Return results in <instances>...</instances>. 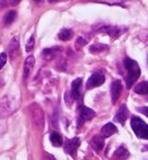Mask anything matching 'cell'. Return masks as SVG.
<instances>
[{
	"instance_id": "obj_28",
	"label": "cell",
	"mask_w": 148,
	"mask_h": 160,
	"mask_svg": "<svg viewBox=\"0 0 148 160\" xmlns=\"http://www.w3.org/2000/svg\"><path fill=\"white\" fill-rule=\"evenodd\" d=\"M8 0H0V10H2V9H4L7 7V4H8Z\"/></svg>"
},
{
	"instance_id": "obj_2",
	"label": "cell",
	"mask_w": 148,
	"mask_h": 160,
	"mask_svg": "<svg viewBox=\"0 0 148 160\" xmlns=\"http://www.w3.org/2000/svg\"><path fill=\"white\" fill-rule=\"evenodd\" d=\"M17 105L10 96H3L0 99V119H4L17 111Z\"/></svg>"
},
{
	"instance_id": "obj_19",
	"label": "cell",
	"mask_w": 148,
	"mask_h": 160,
	"mask_svg": "<svg viewBox=\"0 0 148 160\" xmlns=\"http://www.w3.org/2000/svg\"><path fill=\"white\" fill-rule=\"evenodd\" d=\"M134 92L138 95H148V82L144 81L141 82L140 84H137L134 87Z\"/></svg>"
},
{
	"instance_id": "obj_15",
	"label": "cell",
	"mask_w": 148,
	"mask_h": 160,
	"mask_svg": "<svg viewBox=\"0 0 148 160\" xmlns=\"http://www.w3.org/2000/svg\"><path fill=\"white\" fill-rule=\"evenodd\" d=\"M118 132V128H116V125L113 124V123H107V124H105L104 127L101 128V135L104 137H110L112 136L113 134H116V133Z\"/></svg>"
},
{
	"instance_id": "obj_26",
	"label": "cell",
	"mask_w": 148,
	"mask_h": 160,
	"mask_svg": "<svg viewBox=\"0 0 148 160\" xmlns=\"http://www.w3.org/2000/svg\"><path fill=\"white\" fill-rule=\"evenodd\" d=\"M137 110L141 112V113H143L146 117H148V107H140V108H137Z\"/></svg>"
},
{
	"instance_id": "obj_11",
	"label": "cell",
	"mask_w": 148,
	"mask_h": 160,
	"mask_svg": "<svg viewBox=\"0 0 148 160\" xmlns=\"http://www.w3.org/2000/svg\"><path fill=\"white\" fill-rule=\"evenodd\" d=\"M20 50V42H19V38L17 37H13L11 39L10 44H9V55H10L11 59H14L17 56Z\"/></svg>"
},
{
	"instance_id": "obj_4",
	"label": "cell",
	"mask_w": 148,
	"mask_h": 160,
	"mask_svg": "<svg viewBox=\"0 0 148 160\" xmlns=\"http://www.w3.org/2000/svg\"><path fill=\"white\" fill-rule=\"evenodd\" d=\"M30 111L32 114V122L35 128L42 130L44 128V111L37 105V103H32L30 106Z\"/></svg>"
},
{
	"instance_id": "obj_17",
	"label": "cell",
	"mask_w": 148,
	"mask_h": 160,
	"mask_svg": "<svg viewBox=\"0 0 148 160\" xmlns=\"http://www.w3.org/2000/svg\"><path fill=\"white\" fill-rule=\"evenodd\" d=\"M60 50L59 47H53V48H46L42 50V58H44L45 60H51L55 58V56L58 53V51Z\"/></svg>"
},
{
	"instance_id": "obj_8",
	"label": "cell",
	"mask_w": 148,
	"mask_h": 160,
	"mask_svg": "<svg viewBox=\"0 0 148 160\" xmlns=\"http://www.w3.org/2000/svg\"><path fill=\"white\" fill-rule=\"evenodd\" d=\"M98 31H100V32L102 33H106L108 34V35L112 36V37H118V36H120L121 34L125 31V28H118V26H110V25H104L101 26L100 28H98Z\"/></svg>"
},
{
	"instance_id": "obj_25",
	"label": "cell",
	"mask_w": 148,
	"mask_h": 160,
	"mask_svg": "<svg viewBox=\"0 0 148 160\" xmlns=\"http://www.w3.org/2000/svg\"><path fill=\"white\" fill-rule=\"evenodd\" d=\"M86 44H87V40L83 37H78L77 39H76V42H75V45H77V47H83Z\"/></svg>"
},
{
	"instance_id": "obj_21",
	"label": "cell",
	"mask_w": 148,
	"mask_h": 160,
	"mask_svg": "<svg viewBox=\"0 0 148 160\" xmlns=\"http://www.w3.org/2000/svg\"><path fill=\"white\" fill-rule=\"evenodd\" d=\"M107 49H108V47L104 44H94L89 47V51L91 53H99L104 50H107Z\"/></svg>"
},
{
	"instance_id": "obj_6",
	"label": "cell",
	"mask_w": 148,
	"mask_h": 160,
	"mask_svg": "<svg viewBox=\"0 0 148 160\" xmlns=\"http://www.w3.org/2000/svg\"><path fill=\"white\" fill-rule=\"evenodd\" d=\"M81 145V141L78 137H74L71 139H67L66 144H64V152L68 155H70L72 158L76 157V152H77L78 147Z\"/></svg>"
},
{
	"instance_id": "obj_24",
	"label": "cell",
	"mask_w": 148,
	"mask_h": 160,
	"mask_svg": "<svg viewBox=\"0 0 148 160\" xmlns=\"http://www.w3.org/2000/svg\"><path fill=\"white\" fill-rule=\"evenodd\" d=\"M7 59H8V56L6 52H1L0 53V70L4 67V64L7 63Z\"/></svg>"
},
{
	"instance_id": "obj_20",
	"label": "cell",
	"mask_w": 148,
	"mask_h": 160,
	"mask_svg": "<svg viewBox=\"0 0 148 160\" xmlns=\"http://www.w3.org/2000/svg\"><path fill=\"white\" fill-rule=\"evenodd\" d=\"M73 36V32L70 28H62L61 31L58 34V37H59L60 40H63V42H68L72 38Z\"/></svg>"
},
{
	"instance_id": "obj_23",
	"label": "cell",
	"mask_w": 148,
	"mask_h": 160,
	"mask_svg": "<svg viewBox=\"0 0 148 160\" xmlns=\"http://www.w3.org/2000/svg\"><path fill=\"white\" fill-rule=\"evenodd\" d=\"M34 44H35V38H34V36H31L30 39H28L27 42H26L25 50L27 51V52H31V51L33 50V48H34Z\"/></svg>"
},
{
	"instance_id": "obj_1",
	"label": "cell",
	"mask_w": 148,
	"mask_h": 160,
	"mask_svg": "<svg viewBox=\"0 0 148 160\" xmlns=\"http://www.w3.org/2000/svg\"><path fill=\"white\" fill-rule=\"evenodd\" d=\"M124 67L127 71L126 74V87L131 88L135 81L141 76V68L135 60L131 59V58H125L124 59Z\"/></svg>"
},
{
	"instance_id": "obj_29",
	"label": "cell",
	"mask_w": 148,
	"mask_h": 160,
	"mask_svg": "<svg viewBox=\"0 0 148 160\" xmlns=\"http://www.w3.org/2000/svg\"><path fill=\"white\" fill-rule=\"evenodd\" d=\"M8 1H10V4H12V6H15V4H19L21 0H8Z\"/></svg>"
},
{
	"instance_id": "obj_14",
	"label": "cell",
	"mask_w": 148,
	"mask_h": 160,
	"mask_svg": "<svg viewBox=\"0 0 148 160\" xmlns=\"http://www.w3.org/2000/svg\"><path fill=\"white\" fill-rule=\"evenodd\" d=\"M105 137L102 135H95V136L91 138V145L96 152H100V150L104 148L105 145Z\"/></svg>"
},
{
	"instance_id": "obj_13",
	"label": "cell",
	"mask_w": 148,
	"mask_h": 160,
	"mask_svg": "<svg viewBox=\"0 0 148 160\" xmlns=\"http://www.w3.org/2000/svg\"><path fill=\"white\" fill-rule=\"evenodd\" d=\"M81 86H82V78H78L73 81L72 89H71V98L73 100L78 99L81 97Z\"/></svg>"
},
{
	"instance_id": "obj_12",
	"label": "cell",
	"mask_w": 148,
	"mask_h": 160,
	"mask_svg": "<svg viewBox=\"0 0 148 160\" xmlns=\"http://www.w3.org/2000/svg\"><path fill=\"white\" fill-rule=\"evenodd\" d=\"M127 116H129V110H127L126 105H122L120 107V109H119L118 113H116V117H114V120L123 125L125 123V121H126Z\"/></svg>"
},
{
	"instance_id": "obj_9",
	"label": "cell",
	"mask_w": 148,
	"mask_h": 160,
	"mask_svg": "<svg viewBox=\"0 0 148 160\" xmlns=\"http://www.w3.org/2000/svg\"><path fill=\"white\" fill-rule=\"evenodd\" d=\"M122 83H121L120 80H116L111 85V99L112 102L116 103V100L119 99L121 93H122Z\"/></svg>"
},
{
	"instance_id": "obj_22",
	"label": "cell",
	"mask_w": 148,
	"mask_h": 160,
	"mask_svg": "<svg viewBox=\"0 0 148 160\" xmlns=\"http://www.w3.org/2000/svg\"><path fill=\"white\" fill-rule=\"evenodd\" d=\"M15 19V12L14 11H10V12L7 13V15L4 17V24H11Z\"/></svg>"
},
{
	"instance_id": "obj_32",
	"label": "cell",
	"mask_w": 148,
	"mask_h": 160,
	"mask_svg": "<svg viewBox=\"0 0 148 160\" xmlns=\"http://www.w3.org/2000/svg\"><path fill=\"white\" fill-rule=\"evenodd\" d=\"M35 1H37V2H42V0H35Z\"/></svg>"
},
{
	"instance_id": "obj_7",
	"label": "cell",
	"mask_w": 148,
	"mask_h": 160,
	"mask_svg": "<svg viewBox=\"0 0 148 160\" xmlns=\"http://www.w3.org/2000/svg\"><path fill=\"white\" fill-rule=\"evenodd\" d=\"M104 83H105V75L102 73H100V72H96V73H94L88 78V81L86 83V87L87 89H93L95 87L102 85Z\"/></svg>"
},
{
	"instance_id": "obj_30",
	"label": "cell",
	"mask_w": 148,
	"mask_h": 160,
	"mask_svg": "<svg viewBox=\"0 0 148 160\" xmlns=\"http://www.w3.org/2000/svg\"><path fill=\"white\" fill-rule=\"evenodd\" d=\"M146 150H148V145H146V146H145V147H143L142 152H146Z\"/></svg>"
},
{
	"instance_id": "obj_31",
	"label": "cell",
	"mask_w": 148,
	"mask_h": 160,
	"mask_svg": "<svg viewBox=\"0 0 148 160\" xmlns=\"http://www.w3.org/2000/svg\"><path fill=\"white\" fill-rule=\"evenodd\" d=\"M49 2H50V3H55V2H57L58 0H48Z\"/></svg>"
},
{
	"instance_id": "obj_16",
	"label": "cell",
	"mask_w": 148,
	"mask_h": 160,
	"mask_svg": "<svg viewBox=\"0 0 148 160\" xmlns=\"http://www.w3.org/2000/svg\"><path fill=\"white\" fill-rule=\"evenodd\" d=\"M49 138H50L51 144H52L55 147H60V146H62V144H63V138H62L61 134L56 132V131L50 133V137H49Z\"/></svg>"
},
{
	"instance_id": "obj_27",
	"label": "cell",
	"mask_w": 148,
	"mask_h": 160,
	"mask_svg": "<svg viewBox=\"0 0 148 160\" xmlns=\"http://www.w3.org/2000/svg\"><path fill=\"white\" fill-rule=\"evenodd\" d=\"M44 160H56L55 157L52 156V155L48 154V152H45L44 155Z\"/></svg>"
},
{
	"instance_id": "obj_3",
	"label": "cell",
	"mask_w": 148,
	"mask_h": 160,
	"mask_svg": "<svg viewBox=\"0 0 148 160\" xmlns=\"http://www.w3.org/2000/svg\"><path fill=\"white\" fill-rule=\"evenodd\" d=\"M131 127L138 138L148 139V124L140 117H133L131 119Z\"/></svg>"
},
{
	"instance_id": "obj_10",
	"label": "cell",
	"mask_w": 148,
	"mask_h": 160,
	"mask_svg": "<svg viewBox=\"0 0 148 160\" xmlns=\"http://www.w3.org/2000/svg\"><path fill=\"white\" fill-rule=\"evenodd\" d=\"M34 64H35V58L33 56H30V57L26 58L23 68V80L25 82L27 81L28 76L31 75V72H32L33 68H34Z\"/></svg>"
},
{
	"instance_id": "obj_18",
	"label": "cell",
	"mask_w": 148,
	"mask_h": 160,
	"mask_svg": "<svg viewBox=\"0 0 148 160\" xmlns=\"http://www.w3.org/2000/svg\"><path fill=\"white\" fill-rule=\"evenodd\" d=\"M130 152L124 146H120V147L116 149V152H114V158H118V160H125L129 158Z\"/></svg>"
},
{
	"instance_id": "obj_5",
	"label": "cell",
	"mask_w": 148,
	"mask_h": 160,
	"mask_svg": "<svg viewBox=\"0 0 148 160\" xmlns=\"http://www.w3.org/2000/svg\"><path fill=\"white\" fill-rule=\"evenodd\" d=\"M96 116L95 111L91 110V108L82 105L78 107V119H77V127H82L86 121L93 119Z\"/></svg>"
}]
</instances>
